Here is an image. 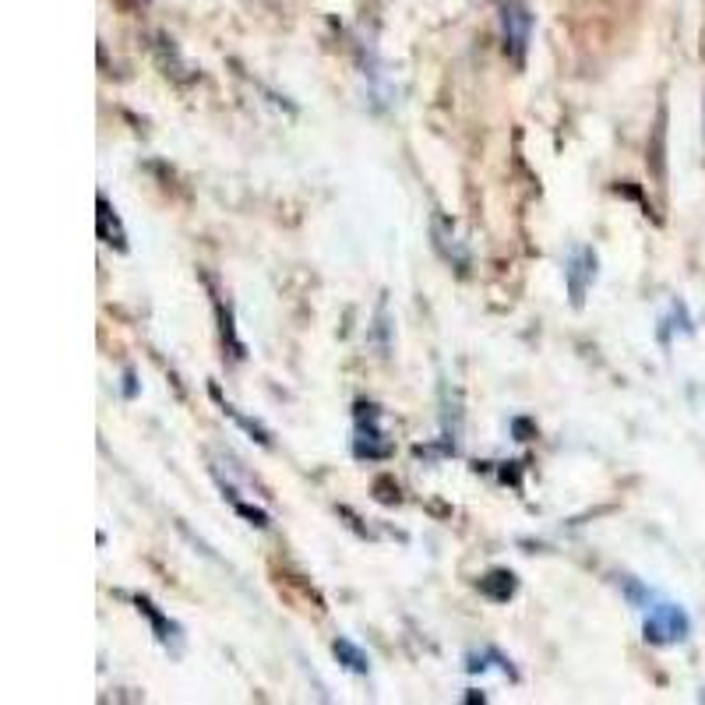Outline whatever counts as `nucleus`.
Here are the masks:
<instances>
[{
    "instance_id": "obj_1",
    "label": "nucleus",
    "mask_w": 705,
    "mask_h": 705,
    "mask_svg": "<svg viewBox=\"0 0 705 705\" xmlns=\"http://www.w3.org/2000/svg\"><path fill=\"white\" fill-rule=\"evenodd\" d=\"M501 14V46H505V57L523 67L529 53V35H533V14L526 8V0H497Z\"/></svg>"
},
{
    "instance_id": "obj_2",
    "label": "nucleus",
    "mask_w": 705,
    "mask_h": 705,
    "mask_svg": "<svg viewBox=\"0 0 705 705\" xmlns=\"http://www.w3.org/2000/svg\"><path fill=\"white\" fill-rule=\"evenodd\" d=\"M684 635H688V618H684L681 607L660 603V607L649 610V618H645V642L671 645V642H681Z\"/></svg>"
},
{
    "instance_id": "obj_3",
    "label": "nucleus",
    "mask_w": 705,
    "mask_h": 705,
    "mask_svg": "<svg viewBox=\"0 0 705 705\" xmlns=\"http://www.w3.org/2000/svg\"><path fill=\"white\" fill-rule=\"evenodd\" d=\"M568 290H571V301L575 304H582V296H586V286L597 280V254H592L589 248H579V251H571L568 257Z\"/></svg>"
},
{
    "instance_id": "obj_4",
    "label": "nucleus",
    "mask_w": 705,
    "mask_h": 705,
    "mask_svg": "<svg viewBox=\"0 0 705 705\" xmlns=\"http://www.w3.org/2000/svg\"><path fill=\"white\" fill-rule=\"evenodd\" d=\"M99 240L103 244H109V248H117V251H124L127 248V233H124V227H120V219H117V212L109 209V201L99 194Z\"/></svg>"
},
{
    "instance_id": "obj_5",
    "label": "nucleus",
    "mask_w": 705,
    "mask_h": 705,
    "mask_svg": "<svg viewBox=\"0 0 705 705\" xmlns=\"http://www.w3.org/2000/svg\"><path fill=\"white\" fill-rule=\"evenodd\" d=\"M332 653H336V660L346 666V671H352V674H367V671H370L367 653H364V649L352 645L349 639H336V642H332Z\"/></svg>"
},
{
    "instance_id": "obj_6",
    "label": "nucleus",
    "mask_w": 705,
    "mask_h": 705,
    "mask_svg": "<svg viewBox=\"0 0 705 705\" xmlns=\"http://www.w3.org/2000/svg\"><path fill=\"white\" fill-rule=\"evenodd\" d=\"M480 592L484 597H491L494 603H505L512 592H515V575L512 571H491L480 579Z\"/></svg>"
}]
</instances>
